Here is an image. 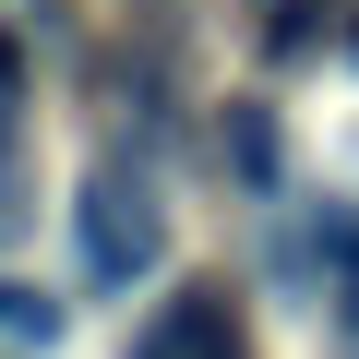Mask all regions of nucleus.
Returning <instances> with one entry per match:
<instances>
[{
    "mask_svg": "<svg viewBox=\"0 0 359 359\" xmlns=\"http://www.w3.org/2000/svg\"><path fill=\"white\" fill-rule=\"evenodd\" d=\"M13 96H25V48L0 36V108H13Z\"/></svg>",
    "mask_w": 359,
    "mask_h": 359,
    "instance_id": "nucleus-5",
    "label": "nucleus"
},
{
    "mask_svg": "<svg viewBox=\"0 0 359 359\" xmlns=\"http://www.w3.org/2000/svg\"><path fill=\"white\" fill-rule=\"evenodd\" d=\"M228 168L252 180V192L276 180V120H264V108H228Z\"/></svg>",
    "mask_w": 359,
    "mask_h": 359,
    "instance_id": "nucleus-4",
    "label": "nucleus"
},
{
    "mask_svg": "<svg viewBox=\"0 0 359 359\" xmlns=\"http://www.w3.org/2000/svg\"><path fill=\"white\" fill-rule=\"evenodd\" d=\"M156 252H168V228H156V204H144V180L96 168V180H84V276H96V287H132V276H156Z\"/></svg>",
    "mask_w": 359,
    "mask_h": 359,
    "instance_id": "nucleus-1",
    "label": "nucleus"
},
{
    "mask_svg": "<svg viewBox=\"0 0 359 359\" xmlns=\"http://www.w3.org/2000/svg\"><path fill=\"white\" fill-rule=\"evenodd\" d=\"M0 335H13V347H48V335H60V299L25 287V276H0Z\"/></svg>",
    "mask_w": 359,
    "mask_h": 359,
    "instance_id": "nucleus-3",
    "label": "nucleus"
},
{
    "mask_svg": "<svg viewBox=\"0 0 359 359\" xmlns=\"http://www.w3.org/2000/svg\"><path fill=\"white\" fill-rule=\"evenodd\" d=\"M25 228V192H13V168H0V240H13Z\"/></svg>",
    "mask_w": 359,
    "mask_h": 359,
    "instance_id": "nucleus-6",
    "label": "nucleus"
},
{
    "mask_svg": "<svg viewBox=\"0 0 359 359\" xmlns=\"http://www.w3.org/2000/svg\"><path fill=\"white\" fill-rule=\"evenodd\" d=\"M132 359H252V347H240L228 287H180V299H156V323L132 335Z\"/></svg>",
    "mask_w": 359,
    "mask_h": 359,
    "instance_id": "nucleus-2",
    "label": "nucleus"
}]
</instances>
